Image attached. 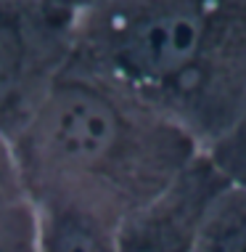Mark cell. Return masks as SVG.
Instances as JSON below:
<instances>
[{
	"label": "cell",
	"instance_id": "7a4b0ae2",
	"mask_svg": "<svg viewBox=\"0 0 246 252\" xmlns=\"http://www.w3.org/2000/svg\"><path fill=\"white\" fill-rule=\"evenodd\" d=\"M11 146L35 199L74 196L122 220L162 199L204 157L177 122L74 61Z\"/></svg>",
	"mask_w": 246,
	"mask_h": 252
},
{
	"label": "cell",
	"instance_id": "8992f818",
	"mask_svg": "<svg viewBox=\"0 0 246 252\" xmlns=\"http://www.w3.org/2000/svg\"><path fill=\"white\" fill-rule=\"evenodd\" d=\"M40 204L11 141L0 135V252H37Z\"/></svg>",
	"mask_w": 246,
	"mask_h": 252
},
{
	"label": "cell",
	"instance_id": "5b68a950",
	"mask_svg": "<svg viewBox=\"0 0 246 252\" xmlns=\"http://www.w3.org/2000/svg\"><path fill=\"white\" fill-rule=\"evenodd\" d=\"M37 252H122L125 220L74 196H40Z\"/></svg>",
	"mask_w": 246,
	"mask_h": 252
},
{
	"label": "cell",
	"instance_id": "ba28073f",
	"mask_svg": "<svg viewBox=\"0 0 246 252\" xmlns=\"http://www.w3.org/2000/svg\"><path fill=\"white\" fill-rule=\"evenodd\" d=\"M204 154H207L212 165L222 173L225 181L246 186V112L233 122V127L225 135H220Z\"/></svg>",
	"mask_w": 246,
	"mask_h": 252
},
{
	"label": "cell",
	"instance_id": "52a82bcc",
	"mask_svg": "<svg viewBox=\"0 0 246 252\" xmlns=\"http://www.w3.org/2000/svg\"><path fill=\"white\" fill-rule=\"evenodd\" d=\"M193 252H246V186L225 181L204 204Z\"/></svg>",
	"mask_w": 246,
	"mask_h": 252
},
{
	"label": "cell",
	"instance_id": "3957f363",
	"mask_svg": "<svg viewBox=\"0 0 246 252\" xmlns=\"http://www.w3.org/2000/svg\"><path fill=\"white\" fill-rule=\"evenodd\" d=\"M77 11L58 0H0V135L13 141L72 59Z\"/></svg>",
	"mask_w": 246,
	"mask_h": 252
},
{
	"label": "cell",
	"instance_id": "277c9868",
	"mask_svg": "<svg viewBox=\"0 0 246 252\" xmlns=\"http://www.w3.org/2000/svg\"><path fill=\"white\" fill-rule=\"evenodd\" d=\"M222 183V173L204 154L162 199L127 218L122 252H193L199 215Z\"/></svg>",
	"mask_w": 246,
	"mask_h": 252
},
{
	"label": "cell",
	"instance_id": "9c48e42d",
	"mask_svg": "<svg viewBox=\"0 0 246 252\" xmlns=\"http://www.w3.org/2000/svg\"><path fill=\"white\" fill-rule=\"evenodd\" d=\"M58 3H64V5H69V8H74V11H80V8H85V5H90V3H95V0H58Z\"/></svg>",
	"mask_w": 246,
	"mask_h": 252
},
{
	"label": "cell",
	"instance_id": "6da1fadb",
	"mask_svg": "<svg viewBox=\"0 0 246 252\" xmlns=\"http://www.w3.org/2000/svg\"><path fill=\"white\" fill-rule=\"evenodd\" d=\"M188 130L204 152L246 112V0H95L72 59Z\"/></svg>",
	"mask_w": 246,
	"mask_h": 252
}]
</instances>
